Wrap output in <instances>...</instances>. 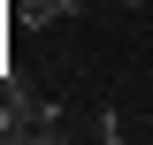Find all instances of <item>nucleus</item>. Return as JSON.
<instances>
[{
    "mask_svg": "<svg viewBox=\"0 0 153 145\" xmlns=\"http://www.w3.org/2000/svg\"><path fill=\"white\" fill-rule=\"evenodd\" d=\"M16 138H31V122H23V84L0 76V145H16Z\"/></svg>",
    "mask_w": 153,
    "mask_h": 145,
    "instance_id": "nucleus-1",
    "label": "nucleus"
}]
</instances>
